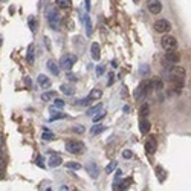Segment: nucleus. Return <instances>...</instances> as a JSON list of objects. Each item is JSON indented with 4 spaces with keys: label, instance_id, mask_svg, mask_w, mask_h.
Masks as SVG:
<instances>
[{
    "label": "nucleus",
    "instance_id": "f257e3e1",
    "mask_svg": "<svg viewBox=\"0 0 191 191\" xmlns=\"http://www.w3.org/2000/svg\"><path fill=\"white\" fill-rule=\"evenodd\" d=\"M151 80H144L141 81V84L138 86V89L135 90V98L136 99H144L150 92H151Z\"/></svg>",
    "mask_w": 191,
    "mask_h": 191
},
{
    "label": "nucleus",
    "instance_id": "f03ea898",
    "mask_svg": "<svg viewBox=\"0 0 191 191\" xmlns=\"http://www.w3.org/2000/svg\"><path fill=\"white\" fill-rule=\"evenodd\" d=\"M48 23L51 26V29H54V31H58L61 26V17H60L58 11L54 9V8L48 9Z\"/></svg>",
    "mask_w": 191,
    "mask_h": 191
},
{
    "label": "nucleus",
    "instance_id": "7ed1b4c3",
    "mask_svg": "<svg viewBox=\"0 0 191 191\" xmlns=\"http://www.w3.org/2000/svg\"><path fill=\"white\" fill-rule=\"evenodd\" d=\"M66 150L69 153H72V154H81V153H84L86 145L81 142V141L70 139V141H66Z\"/></svg>",
    "mask_w": 191,
    "mask_h": 191
},
{
    "label": "nucleus",
    "instance_id": "20e7f679",
    "mask_svg": "<svg viewBox=\"0 0 191 191\" xmlns=\"http://www.w3.org/2000/svg\"><path fill=\"white\" fill-rule=\"evenodd\" d=\"M77 63V57L74 55V54H66V55H63L61 60H60V66L61 69L64 70H70L72 67H74V64Z\"/></svg>",
    "mask_w": 191,
    "mask_h": 191
},
{
    "label": "nucleus",
    "instance_id": "39448f33",
    "mask_svg": "<svg viewBox=\"0 0 191 191\" xmlns=\"http://www.w3.org/2000/svg\"><path fill=\"white\" fill-rule=\"evenodd\" d=\"M161 44L167 52L177 49V40H176V37H173V35H164L162 40H161Z\"/></svg>",
    "mask_w": 191,
    "mask_h": 191
},
{
    "label": "nucleus",
    "instance_id": "423d86ee",
    "mask_svg": "<svg viewBox=\"0 0 191 191\" xmlns=\"http://www.w3.org/2000/svg\"><path fill=\"white\" fill-rule=\"evenodd\" d=\"M153 28H154V31H156V32L167 34V32H170V31H171V23H170L167 19H159V20L154 22Z\"/></svg>",
    "mask_w": 191,
    "mask_h": 191
},
{
    "label": "nucleus",
    "instance_id": "0eeeda50",
    "mask_svg": "<svg viewBox=\"0 0 191 191\" xmlns=\"http://www.w3.org/2000/svg\"><path fill=\"white\" fill-rule=\"evenodd\" d=\"M179 60H180V55H179L177 51H168V52H165V55H164V61H165L168 66H177Z\"/></svg>",
    "mask_w": 191,
    "mask_h": 191
},
{
    "label": "nucleus",
    "instance_id": "6e6552de",
    "mask_svg": "<svg viewBox=\"0 0 191 191\" xmlns=\"http://www.w3.org/2000/svg\"><path fill=\"white\" fill-rule=\"evenodd\" d=\"M144 147H145V151H147L148 154H153L154 151L158 150V141L154 139L153 136H150V138L145 141V145H144Z\"/></svg>",
    "mask_w": 191,
    "mask_h": 191
},
{
    "label": "nucleus",
    "instance_id": "1a4fd4ad",
    "mask_svg": "<svg viewBox=\"0 0 191 191\" xmlns=\"http://www.w3.org/2000/svg\"><path fill=\"white\" fill-rule=\"evenodd\" d=\"M87 171H89V174H90V177H92V179H98V176H99V168H98V165H96V162L90 161L89 165H87Z\"/></svg>",
    "mask_w": 191,
    "mask_h": 191
},
{
    "label": "nucleus",
    "instance_id": "9d476101",
    "mask_svg": "<svg viewBox=\"0 0 191 191\" xmlns=\"http://www.w3.org/2000/svg\"><path fill=\"white\" fill-rule=\"evenodd\" d=\"M148 11L151 14H159L162 11V3L159 0H151V2H148Z\"/></svg>",
    "mask_w": 191,
    "mask_h": 191
},
{
    "label": "nucleus",
    "instance_id": "9b49d317",
    "mask_svg": "<svg viewBox=\"0 0 191 191\" xmlns=\"http://www.w3.org/2000/svg\"><path fill=\"white\" fill-rule=\"evenodd\" d=\"M150 127H151V124H150V121L147 119V118H141V119H139V130H141V133L147 135L150 132Z\"/></svg>",
    "mask_w": 191,
    "mask_h": 191
},
{
    "label": "nucleus",
    "instance_id": "f8f14e48",
    "mask_svg": "<svg viewBox=\"0 0 191 191\" xmlns=\"http://www.w3.org/2000/svg\"><path fill=\"white\" fill-rule=\"evenodd\" d=\"M63 164V159L58 156L57 153H54V154H51V158H49V167H52V168H57V167H60Z\"/></svg>",
    "mask_w": 191,
    "mask_h": 191
},
{
    "label": "nucleus",
    "instance_id": "ddd939ff",
    "mask_svg": "<svg viewBox=\"0 0 191 191\" xmlns=\"http://www.w3.org/2000/svg\"><path fill=\"white\" fill-rule=\"evenodd\" d=\"M37 81H38V84H40L41 89H48V87H51V80H49L46 75H44V74H40L38 78H37Z\"/></svg>",
    "mask_w": 191,
    "mask_h": 191
},
{
    "label": "nucleus",
    "instance_id": "4468645a",
    "mask_svg": "<svg viewBox=\"0 0 191 191\" xmlns=\"http://www.w3.org/2000/svg\"><path fill=\"white\" fill-rule=\"evenodd\" d=\"M90 52H92V58L93 60L101 58V51H99V44L98 43H92V46H90Z\"/></svg>",
    "mask_w": 191,
    "mask_h": 191
},
{
    "label": "nucleus",
    "instance_id": "2eb2a0df",
    "mask_svg": "<svg viewBox=\"0 0 191 191\" xmlns=\"http://www.w3.org/2000/svg\"><path fill=\"white\" fill-rule=\"evenodd\" d=\"M48 69L52 72L54 75H58V74H60V67H58V64H57L54 60H49V61H48Z\"/></svg>",
    "mask_w": 191,
    "mask_h": 191
},
{
    "label": "nucleus",
    "instance_id": "dca6fc26",
    "mask_svg": "<svg viewBox=\"0 0 191 191\" xmlns=\"http://www.w3.org/2000/svg\"><path fill=\"white\" fill-rule=\"evenodd\" d=\"M106 130V125H103V124H95V125H92L90 127V135H98V133H101V132H104Z\"/></svg>",
    "mask_w": 191,
    "mask_h": 191
},
{
    "label": "nucleus",
    "instance_id": "f3484780",
    "mask_svg": "<svg viewBox=\"0 0 191 191\" xmlns=\"http://www.w3.org/2000/svg\"><path fill=\"white\" fill-rule=\"evenodd\" d=\"M51 118H49V121H57V119H63V118H66V113H63V112H57V110H54V109H51Z\"/></svg>",
    "mask_w": 191,
    "mask_h": 191
},
{
    "label": "nucleus",
    "instance_id": "a211bd4d",
    "mask_svg": "<svg viewBox=\"0 0 191 191\" xmlns=\"http://www.w3.org/2000/svg\"><path fill=\"white\" fill-rule=\"evenodd\" d=\"M101 96H103V90L101 89H92V90H90V93H89V98L92 99V101H93V99H99Z\"/></svg>",
    "mask_w": 191,
    "mask_h": 191
},
{
    "label": "nucleus",
    "instance_id": "6ab92c4d",
    "mask_svg": "<svg viewBox=\"0 0 191 191\" xmlns=\"http://www.w3.org/2000/svg\"><path fill=\"white\" fill-rule=\"evenodd\" d=\"M61 92L64 93V95H67V96H72L75 93V89L72 87V86H69V84H63L61 86Z\"/></svg>",
    "mask_w": 191,
    "mask_h": 191
},
{
    "label": "nucleus",
    "instance_id": "aec40b11",
    "mask_svg": "<svg viewBox=\"0 0 191 191\" xmlns=\"http://www.w3.org/2000/svg\"><path fill=\"white\" fill-rule=\"evenodd\" d=\"M99 110H103V104H96V106H93V107H90L89 110L86 112V115H87V116H93V115L98 113Z\"/></svg>",
    "mask_w": 191,
    "mask_h": 191
},
{
    "label": "nucleus",
    "instance_id": "412c9836",
    "mask_svg": "<svg viewBox=\"0 0 191 191\" xmlns=\"http://www.w3.org/2000/svg\"><path fill=\"white\" fill-rule=\"evenodd\" d=\"M104 116H106V110L103 109V110H99L98 113H95V115L92 116V121H93L95 124H98V122L101 121V119H104Z\"/></svg>",
    "mask_w": 191,
    "mask_h": 191
},
{
    "label": "nucleus",
    "instance_id": "4be33fe9",
    "mask_svg": "<svg viewBox=\"0 0 191 191\" xmlns=\"http://www.w3.org/2000/svg\"><path fill=\"white\" fill-rule=\"evenodd\" d=\"M151 87L156 89V90H162L164 89V83L161 78H156V80H151Z\"/></svg>",
    "mask_w": 191,
    "mask_h": 191
},
{
    "label": "nucleus",
    "instance_id": "5701e85b",
    "mask_svg": "<svg viewBox=\"0 0 191 191\" xmlns=\"http://www.w3.org/2000/svg\"><path fill=\"white\" fill-rule=\"evenodd\" d=\"M55 3L58 5V8H61V9H69L72 2H70V0H57Z\"/></svg>",
    "mask_w": 191,
    "mask_h": 191
},
{
    "label": "nucleus",
    "instance_id": "b1692460",
    "mask_svg": "<svg viewBox=\"0 0 191 191\" xmlns=\"http://www.w3.org/2000/svg\"><path fill=\"white\" fill-rule=\"evenodd\" d=\"M41 138H43L44 141H52V139H55V135H54L52 132H49V130L44 129V130H43V135H41Z\"/></svg>",
    "mask_w": 191,
    "mask_h": 191
},
{
    "label": "nucleus",
    "instance_id": "393cba45",
    "mask_svg": "<svg viewBox=\"0 0 191 191\" xmlns=\"http://www.w3.org/2000/svg\"><path fill=\"white\" fill-rule=\"evenodd\" d=\"M26 58H28V61L32 63L35 61V57H34V44H29V48H28V55H26Z\"/></svg>",
    "mask_w": 191,
    "mask_h": 191
},
{
    "label": "nucleus",
    "instance_id": "a878e982",
    "mask_svg": "<svg viewBox=\"0 0 191 191\" xmlns=\"http://www.w3.org/2000/svg\"><path fill=\"white\" fill-rule=\"evenodd\" d=\"M156 173H158L159 182H164V180H165V170H164L161 165H158V167H156Z\"/></svg>",
    "mask_w": 191,
    "mask_h": 191
},
{
    "label": "nucleus",
    "instance_id": "bb28decb",
    "mask_svg": "<svg viewBox=\"0 0 191 191\" xmlns=\"http://www.w3.org/2000/svg\"><path fill=\"white\" fill-rule=\"evenodd\" d=\"M116 168H118V162H116V161H112V162L106 167V173H109V174H110V173H113Z\"/></svg>",
    "mask_w": 191,
    "mask_h": 191
},
{
    "label": "nucleus",
    "instance_id": "cd10ccee",
    "mask_svg": "<svg viewBox=\"0 0 191 191\" xmlns=\"http://www.w3.org/2000/svg\"><path fill=\"white\" fill-rule=\"evenodd\" d=\"M83 20L86 22V34H87V35H90V34H92V23H90V20H89V17H87V15H84V17H83Z\"/></svg>",
    "mask_w": 191,
    "mask_h": 191
},
{
    "label": "nucleus",
    "instance_id": "c85d7f7f",
    "mask_svg": "<svg viewBox=\"0 0 191 191\" xmlns=\"http://www.w3.org/2000/svg\"><path fill=\"white\" fill-rule=\"evenodd\" d=\"M148 113H150V107H148V104H142V107H141V118H147Z\"/></svg>",
    "mask_w": 191,
    "mask_h": 191
},
{
    "label": "nucleus",
    "instance_id": "c756f323",
    "mask_svg": "<svg viewBox=\"0 0 191 191\" xmlns=\"http://www.w3.org/2000/svg\"><path fill=\"white\" fill-rule=\"evenodd\" d=\"M66 167L70 168V170H81V164L80 162H66Z\"/></svg>",
    "mask_w": 191,
    "mask_h": 191
},
{
    "label": "nucleus",
    "instance_id": "7c9ffc66",
    "mask_svg": "<svg viewBox=\"0 0 191 191\" xmlns=\"http://www.w3.org/2000/svg\"><path fill=\"white\" fill-rule=\"evenodd\" d=\"M54 96H55V92H44V93H41L43 101H51V99H54Z\"/></svg>",
    "mask_w": 191,
    "mask_h": 191
},
{
    "label": "nucleus",
    "instance_id": "2f4dec72",
    "mask_svg": "<svg viewBox=\"0 0 191 191\" xmlns=\"http://www.w3.org/2000/svg\"><path fill=\"white\" fill-rule=\"evenodd\" d=\"M28 25H29V28H31V31L32 32H35V28H37V23H35V19L31 15L29 19H28Z\"/></svg>",
    "mask_w": 191,
    "mask_h": 191
},
{
    "label": "nucleus",
    "instance_id": "473e14b6",
    "mask_svg": "<svg viewBox=\"0 0 191 191\" xmlns=\"http://www.w3.org/2000/svg\"><path fill=\"white\" fill-rule=\"evenodd\" d=\"M90 103H92V99H90L89 96H86V98H83V99H80V101L77 103V106H89Z\"/></svg>",
    "mask_w": 191,
    "mask_h": 191
},
{
    "label": "nucleus",
    "instance_id": "72a5a7b5",
    "mask_svg": "<svg viewBox=\"0 0 191 191\" xmlns=\"http://www.w3.org/2000/svg\"><path fill=\"white\" fill-rule=\"evenodd\" d=\"M72 130H74L75 133H84V130H86V129H84V125L78 124V125H75V127H74V129H72Z\"/></svg>",
    "mask_w": 191,
    "mask_h": 191
},
{
    "label": "nucleus",
    "instance_id": "f704fd0d",
    "mask_svg": "<svg viewBox=\"0 0 191 191\" xmlns=\"http://www.w3.org/2000/svg\"><path fill=\"white\" fill-rule=\"evenodd\" d=\"M63 106H64V101H63V99H60V98H57L55 101H54V107H58V109H61Z\"/></svg>",
    "mask_w": 191,
    "mask_h": 191
},
{
    "label": "nucleus",
    "instance_id": "c9c22d12",
    "mask_svg": "<svg viewBox=\"0 0 191 191\" xmlns=\"http://www.w3.org/2000/svg\"><path fill=\"white\" fill-rule=\"evenodd\" d=\"M104 74V66L103 64H98L96 66V77H101Z\"/></svg>",
    "mask_w": 191,
    "mask_h": 191
},
{
    "label": "nucleus",
    "instance_id": "e433bc0d",
    "mask_svg": "<svg viewBox=\"0 0 191 191\" xmlns=\"http://www.w3.org/2000/svg\"><path fill=\"white\" fill-rule=\"evenodd\" d=\"M132 156H133V153H132L130 150H124V151H122V158H125V159H130Z\"/></svg>",
    "mask_w": 191,
    "mask_h": 191
},
{
    "label": "nucleus",
    "instance_id": "4c0bfd02",
    "mask_svg": "<svg viewBox=\"0 0 191 191\" xmlns=\"http://www.w3.org/2000/svg\"><path fill=\"white\" fill-rule=\"evenodd\" d=\"M37 165L41 167V168L46 167V165H44V159H43V156H38V158H37Z\"/></svg>",
    "mask_w": 191,
    "mask_h": 191
},
{
    "label": "nucleus",
    "instance_id": "58836bf2",
    "mask_svg": "<svg viewBox=\"0 0 191 191\" xmlns=\"http://www.w3.org/2000/svg\"><path fill=\"white\" fill-rule=\"evenodd\" d=\"M139 72H141L142 75H147V72H148V66H147V64H144V66L141 67V70H139Z\"/></svg>",
    "mask_w": 191,
    "mask_h": 191
},
{
    "label": "nucleus",
    "instance_id": "ea45409f",
    "mask_svg": "<svg viewBox=\"0 0 191 191\" xmlns=\"http://www.w3.org/2000/svg\"><path fill=\"white\" fill-rule=\"evenodd\" d=\"M6 168V159H0V171Z\"/></svg>",
    "mask_w": 191,
    "mask_h": 191
},
{
    "label": "nucleus",
    "instance_id": "a19ab883",
    "mask_svg": "<svg viewBox=\"0 0 191 191\" xmlns=\"http://www.w3.org/2000/svg\"><path fill=\"white\" fill-rule=\"evenodd\" d=\"M0 159H6L5 158V150H3V145L0 144Z\"/></svg>",
    "mask_w": 191,
    "mask_h": 191
},
{
    "label": "nucleus",
    "instance_id": "79ce46f5",
    "mask_svg": "<svg viewBox=\"0 0 191 191\" xmlns=\"http://www.w3.org/2000/svg\"><path fill=\"white\" fill-rule=\"evenodd\" d=\"M69 80H70V81H75V80H77V77H75L74 74H69Z\"/></svg>",
    "mask_w": 191,
    "mask_h": 191
},
{
    "label": "nucleus",
    "instance_id": "37998d69",
    "mask_svg": "<svg viewBox=\"0 0 191 191\" xmlns=\"http://www.w3.org/2000/svg\"><path fill=\"white\" fill-rule=\"evenodd\" d=\"M25 83H26V84H28V86L31 87V84H32V81H31V78H26V80H25Z\"/></svg>",
    "mask_w": 191,
    "mask_h": 191
},
{
    "label": "nucleus",
    "instance_id": "c03bdc74",
    "mask_svg": "<svg viewBox=\"0 0 191 191\" xmlns=\"http://www.w3.org/2000/svg\"><path fill=\"white\" fill-rule=\"evenodd\" d=\"M125 187H127V182L124 180V182H122V184H121V187H119V188H121V190L124 191V190H125Z\"/></svg>",
    "mask_w": 191,
    "mask_h": 191
},
{
    "label": "nucleus",
    "instance_id": "a18cd8bd",
    "mask_svg": "<svg viewBox=\"0 0 191 191\" xmlns=\"http://www.w3.org/2000/svg\"><path fill=\"white\" fill-rule=\"evenodd\" d=\"M84 3H86V9L89 11V9H90V2H89V0H86V2H84Z\"/></svg>",
    "mask_w": 191,
    "mask_h": 191
},
{
    "label": "nucleus",
    "instance_id": "49530a36",
    "mask_svg": "<svg viewBox=\"0 0 191 191\" xmlns=\"http://www.w3.org/2000/svg\"><path fill=\"white\" fill-rule=\"evenodd\" d=\"M109 77H110V80H109V84H112V81H113V74H110Z\"/></svg>",
    "mask_w": 191,
    "mask_h": 191
},
{
    "label": "nucleus",
    "instance_id": "de8ad7c7",
    "mask_svg": "<svg viewBox=\"0 0 191 191\" xmlns=\"http://www.w3.org/2000/svg\"><path fill=\"white\" fill-rule=\"evenodd\" d=\"M124 112H130V107L129 106H124Z\"/></svg>",
    "mask_w": 191,
    "mask_h": 191
},
{
    "label": "nucleus",
    "instance_id": "09e8293b",
    "mask_svg": "<svg viewBox=\"0 0 191 191\" xmlns=\"http://www.w3.org/2000/svg\"><path fill=\"white\" fill-rule=\"evenodd\" d=\"M110 64H112V67H116V66H118V64H116V61H115V60H113V61H112V63H110Z\"/></svg>",
    "mask_w": 191,
    "mask_h": 191
},
{
    "label": "nucleus",
    "instance_id": "8fccbe9b",
    "mask_svg": "<svg viewBox=\"0 0 191 191\" xmlns=\"http://www.w3.org/2000/svg\"><path fill=\"white\" fill-rule=\"evenodd\" d=\"M3 179H5V176H3V173L0 171V180H3Z\"/></svg>",
    "mask_w": 191,
    "mask_h": 191
}]
</instances>
